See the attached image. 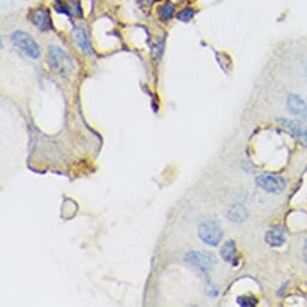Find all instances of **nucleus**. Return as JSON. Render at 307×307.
<instances>
[{
	"label": "nucleus",
	"instance_id": "f257e3e1",
	"mask_svg": "<svg viewBox=\"0 0 307 307\" xmlns=\"http://www.w3.org/2000/svg\"><path fill=\"white\" fill-rule=\"evenodd\" d=\"M48 62H50L51 68L54 71H57L64 77L69 76L74 70V64H72L71 58L60 47H48Z\"/></svg>",
	"mask_w": 307,
	"mask_h": 307
},
{
	"label": "nucleus",
	"instance_id": "f03ea898",
	"mask_svg": "<svg viewBox=\"0 0 307 307\" xmlns=\"http://www.w3.org/2000/svg\"><path fill=\"white\" fill-rule=\"evenodd\" d=\"M11 41L16 47L20 48L22 52L33 59H38L40 57V48L36 44L34 39L30 36L28 33L22 32V30H16L14 34L11 35Z\"/></svg>",
	"mask_w": 307,
	"mask_h": 307
},
{
	"label": "nucleus",
	"instance_id": "7ed1b4c3",
	"mask_svg": "<svg viewBox=\"0 0 307 307\" xmlns=\"http://www.w3.org/2000/svg\"><path fill=\"white\" fill-rule=\"evenodd\" d=\"M199 236L206 245L217 246L223 237V230L215 219H205L199 225Z\"/></svg>",
	"mask_w": 307,
	"mask_h": 307
},
{
	"label": "nucleus",
	"instance_id": "20e7f679",
	"mask_svg": "<svg viewBox=\"0 0 307 307\" xmlns=\"http://www.w3.org/2000/svg\"><path fill=\"white\" fill-rule=\"evenodd\" d=\"M255 183L263 191L271 193V194H281L285 189V186H287V183L282 177L271 174H264L258 176L255 179Z\"/></svg>",
	"mask_w": 307,
	"mask_h": 307
},
{
	"label": "nucleus",
	"instance_id": "39448f33",
	"mask_svg": "<svg viewBox=\"0 0 307 307\" xmlns=\"http://www.w3.org/2000/svg\"><path fill=\"white\" fill-rule=\"evenodd\" d=\"M186 260L193 266L198 267L203 272H209V271L215 266L216 257L211 253L206 252H191L187 254Z\"/></svg>",
	"mask_w": 307,
	"mask_h": 307
},
{
	"label": "nucleus",
	"instance_id": "423d86ee",
	"mask_svg": "<svg viewBox=\"0 0 307 307\" xmlns=\"http://www.w3.org/2000/svg\"><path fill=\"white\" fill-rule=\"evenodd\" d=\"M278 123L284 126L285 129L289 131V134L293 135L295 138L300 141L303 146L307 147V126L303 125L302 123L299 122V120L295 119H287V118H282L278 119Z\"/></svg>",
	"mask_w": 307,
	"mask_h": 307
},
{
	"label": "nucleus",
	"instance_id": "0eeeda50",
	"mask_svg": "<svg viewBox=\"0 0 307 307\" xmlns=\"http://www.w3.org/2000/svg\"><path fill=\"white\" fill-rule=\"evenodd\" d=\"M30 21L34 24L36 28H39L41 32H47L52 28V21H51L50 11L48 9L40 8L32 11L29 15Z\"/></svg>",
	"mask_w": 307,
	"mask_h": 307
},
{
	"label": "nucleus",
	"instance_id": "6e6552de",
	"mask_svg": "<svg viewBox=\"0 0 307 307\" xmlns=\"http://www.w3.org/2000/svg\"><path fill=\"white\" fill-rule=\"evenodd\" d=\"M287 108L294 116L305 118L307 116V104L306 101L297 94H289L287 98Z\"/></svg>",
	"mask_w": 307,
	"mask_h": 307
},
{
	"label": "nucleus",
	"instance_id": "1a4fd4ad",
	"mask_svg": "<svg viewBox=\"0 0 307 307\" xmlns=\"http://www.w3.org/2000/svg\"><path fill=\"white\" fill-rule=\"evenodd\" d=\"M72 38H74V42L77 45V47L86 54H92V46L88 39V33L84 27L82 26H75L74 30H72Z\"/></svg>",
	"mask_w": 307,
	"mask_h": 307
},
{
	"label": "nucleus",
	"instance_id": "9d476101",
	"mask_svg": "<svg viewBox=\"0 0 307 307\" xmlns=\"http://www.w3.org/2000/svg\"><path fill=\"white\" fill-rule=\"evenodd\" d=\"M265 240L272 247H281L285 242L284 230L282 228H272L265 235Z\"/></svg>",
	"mask_w": 307,
	"mask_h": 307
},
{
	"label": "nucleus",
	"instance_id": "9b49d317",
	"mask_svg": "<svg viewBox=\"0 0 307 307\" xmlns=\"http://www.w3.org/2000/svg\"><path fill=\"white\" fill-rule=\"evenodd\" d=\"M221 255H222V258L227 261V263H233V261L236 260V257H237L236 245H235V242L233 240L228 241V242H225L224 245L222 246Z\"/></svg>",
	"mask_w": 307,
	"mask_h": 307
},
{
	"label": "nucleus",
	"instance_id": "f8f14e48",
	"mask_svg": "<svg viewBox=\"0 0 307 307\" xmlns=\"http://www.w3.org/2000/svg\"><path fill=\"white\" fill-rule=\"evenodd\" d=\"M246 217H247L246 209L243 206H239V205L231 207L230 211L228 212V218L235 223L245 221Z\"/></svg>",
	"mask_w": 307,
	"mask_h": 307
},
{
	"label": "nucleus",
	"instance_id": "ddd939ff",
	"mask_svg": "<svg viewBox=\"0 0 307 307\" xmlns=\"http://www.w3.org/2000/svg\"><path fill=\"white\" fill-rule=\"evenodd\" d=\"M174 11L175 8L173 4H165L159 9V17H161L163 21H169L170 18H173Z\"/></svg>",
	"mask_w": 307,
	"mask_h": 307
},
{
	"label": "nucleus",
	"instance_id": "4468645a",
	"mask_svg": "<svg viewBox=\"0 0 307 307\" xmlns=\"http://www.w3.org/2000/svg\"><path fill=\"white\" fill-rule=\"evenodd\" d=\"M237 303L241 306H245V307H252V306L257 305L258 300H257V297L252 296V295H245V296L237 297Z\"/></svg>",
	"mask_w": 307,
	"mask_h": 307
},
{
	"label": "nucleus",
	"instance_id": "2eb2a0df",
	"mask_svg": "<svg viewBox=\"0 0 307 307\" xmlns=\"http://www.w3.org/2000/svg\"><path fill=\"white\" fill-rule=\"evenodd\" d=\"M193 16H194V10L192 8H185L182 11L179 12L177 15V18L182 22H189L192 20Z\"/></svg>",
	"mask_w": 307,
	"mask_h": 307
},
{
	"label": "nucleus",
	"instance_id": "dca6fc26",
	"mask_svg": "<svg viewBox=\"0 0 307 307\" xmlns=\"http://www.w3.org/2000/svg\"><path fill=\"white\" fill-rule=\"evenodd\" d=\"M303 260H305V264L307 265V239L305 241V245H303Z\"/></svg>",
	"mask_w": 307,
	"mask_h": 307
}]
</instances>
